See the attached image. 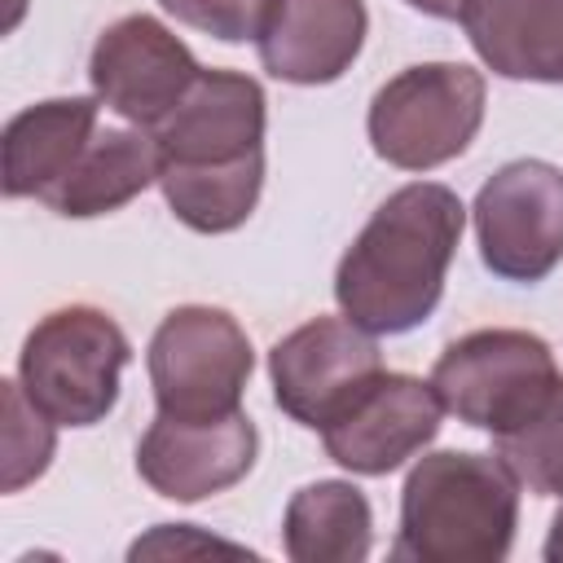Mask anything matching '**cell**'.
Instances as JSON below:
<instances>
[{
    "label": "cell",
    "instance_id": "obj_1",
    "mask_svg": "<svg viewBox=\"0 0 563 563\" xmlns=\"http://www.w3.org/2000/svg\"><path fill=\"white\" fill-rule=\"evenodd\" d=\"M466 207L449 185L413 180L387 194L334 268L339 312L365 334H405L422 325L462 242Z\"/></svg>",
    "mask_w": 563,
    "mask_h": 563
},
{
    "label": "cell",
    "instance_id": "obj_2",
    "mask_svg": "<svg viewBox=\"0 0 563 563\" xmlns=\"http://www.w3.org/2000/svg\"><path fill=\"white\" fill-rule=\"evenodd\" d=\"M519 528V479L497 453L440 449L413 462L400 488V563H497Z\"/></svg>",
    "mask_w": 563,
    "mask_h": 563
},
{
    "label": "cell",
    "instance_id": "obj_3",
    "mask_svg": "<svg viewBox=\"0 0 563 563\" xmlns=\"http://www.w3.org/2000/svg\"><path fill=\"white\" fill-rule=\"evenodd\" d=\"M128 361L132 343L119 321L92 303H70L31 325L18 383L57 427H92L114 409Z\"/></svg>",
    "mask_w": 563,
    "mask_h": 563
},
{
    "label": "cell",
    "instance_id": "obj_4",
    "mask_svg": "<svg viewBox=\"0 0 563 563\" xmlns=\"http://www.w3.org/2000/svg\"><path fill=\"white\" fill-rule=\"evenodd\" d=\"M484 123V75L462 62H422L387 79L365 114L369 145L400 172H431L475 141Z\"/></svg>",
    "mask_w": 563,
    "mask_h": 563
},
{
    "label": "cell",
    "instance_id": "obj_5",
    "mask_svg": "<svg viewBox=\"0 0 563 563\" xmlns=\"http://www.w3.org/2000/svg\"><path fill=\"white\" fill-rule=\"evenodd\" d=\"M145 365L158 413L185 422H211L242 409L255 352L246 330L224 308L185 303L158 321Z\"/></svg>",
    "mask_w": 563,
    "mask_h": 563
},
{
    "label": "cell",
    "instance_id": "obj_6",
    "mask_svg": "<svg viewBox=\"0 0 563 563\" xmlns=\"http://www.w3.org/2000/svg\"><path fill=\"white\" fill-rule=\"evenodd\" d=\"M559 378L563 374L550 343L532 330L462 334L440 352L431 369V387L444 400V413L488 435L519 427L554 391Z\"/></svg>",
    "mask_w": 563,
    "mask_h": 563
},
{
    "label": "cell",
    "instance_id": "obj_7",
    "mask_svg": "<svg viewBox=\"0 0 563 563\" xmlns=\"http://www.w3.org/2000/svg\"><path fill=\"white\" fill-rule=\"evenodd\" d=\"M479 260L493 277L537 286L563 264V172L545 158L497 167L475 194Z\"/></svg>",
    "mask_w": 563,
    "mask_h": 563
},
{
    "label": "cell",
    "instance_id": "obj_8",
    "mask_svg": "<svg viewBox=\"0 0 563 563\" xmlns=\"http://www.w3.org/2000/svg\"><path fill=\"white\" fill-rule=\"evenodd\" d=\"M383 374V352L374 334L347 317H317L268 352L273 400L299 427H330L374 378Z\"/></svg>",
    "mask_w": 563,
    "mask_h": 563
},
{
    "label": "cell",
    "instance_id": "obj_9",
    "mask_svg": "<svg viewBox=\"0 0 563 563\" xmlns=\"http://www.w3.org/2000/svg\"><path fill=\"white\" fill-rule=\"evenodd\" d=\"M202 75L198 57L180 35H172L150 13H128L110 22L88 57L92 97L114 110L123 123L154 132Z\"/></svg>",
    "mask_w": 563,
    "mask_h": 563
},
{
    "label": "cell",
    "instance_id": "obj_10",
    "mask_svg": "<svg viewBox=\"0 0 563 563\" xmlns=\"http://www.w3.org/2000/svg\"><path fill=\"white\" fill-rule=\"evenodd\" d=\"M444 418V400L431 378L383 369L330 427H321L325 457L352 475H391L422 453Z\"/></svg>",
    "mask_w": 563,
    "mask_h": 563
},
{
    "label": "cell",
    "instance_id": "obj_11",
    "mask_svg": "<svg viewBox=\"0 0 563 563\" xmlns=\"http://www.w3.org/2000/svg\"><path fill=\"white\" fill-rule=\"evenodd\" d=\"M264 123L268 101L251 75L202 70L150 136L158 167H233L264 154Z\"/></svg>",
    "mask_w": 563,
    "mask_h": 563
},
{
    "label": "cell",
    "instance_id": "obj_12",
    "mask_svg": "<svg viewBox=\"0 0 563 563\" xmlns=\"http://www.w3.org/2000/svg\"><path fill=\"white\" fill-rule=\"evenodd\" d=\"M255 453H260V431L242 409L211 422H185L158 413L136 444V471L167 501H202L246 479Z\"/></svg>",
    "mask_w": 563,
    "mask_h": 563
},
{
    "label": "cell",
    "instance_id": "obj_13",
    "mask_svg": "<svg viewBox=\"0 0 563 563\" xmlns=\"http://www.w3.org/2000/svg\"><path fill=\"white\" fill-rule=\"evenodd\" d=\"M365 31V0H268L255 48L273 79L317 88L361 57Z\"/></svg>",
    "mask_w": 563,
    "mask_h": 563
},
{
    "label": "cell",
    "instance_id": "obj_14",
    "mask_svg": "<svg viewBox=\"0 0 563 563\" xmlns=\"http://www.w3.org/2000/svg\"><path fill=\"white\" fill-rule=\"evenodd\" d=\"M457 22L493 75L563 84V0H466Z\"/></svg>",
    "mask_w": 563,
    "mask_h": 563
},
{
    "label": "cell",
    "instance_id": "obj_15",
    "mask_svg": "<svg viewBox=\"0 0 563 563\" xmlns=\"http://www.w3.org/2000/svg\"><path fill=\"white\" fill-rule=\"evenodd\" d=\"M101 97H53L18 110L4 123V198H44L84 154Z\"/></svg>",
    "mask_w": 563,
    "mask_h": 563
},
{
    "label": "cell",
    "instance_id": "obj_16",
    "mask_svg": "<svg viewBox=\"0 0 563 563\" xmlns=\"http://www.w3.org/2000/svg\"><path fill=\"white\" fill-rule=\"evenodd\" d=\"M150 185H158V141L132 123L97 128L75 167L40 202L66 220H88L128 207Z\"/></svg>",
    "mask_w": 563,
    "mask_h": 563
},
{
    "label": "cell",
    "instance_id": "obj_17",
    "mask_svg": "<svg viewBox=\"0 0 563 563\" xmlns=\"http://www.w3.org/2000/svg\"><path fill=\"white\" fill-rule=\"evenodd\" d=\"M374 545V510L347 479L303 484L282 515V550L295 563H361Z\"/></svg>",
    "mask_w": 563,
    "mask_h": 563
},
{
    "label": "cell",
    "instance_id": "obj_18",
    "mask_svg": "<svg viewBox=\"0 0 563 563\" xmlns=\"http://www.w3.org/2000/svg\"><path fill=\"white\" fill-rule=\"evenodd\" d=\"M158 189L185 229L233 233L260 202L264 154L233 167H158Z\"/></svg>",
    "mask_w": 563,
    "mask_h": 563
},
{
    "label": "cell",
    "instance_id": "obj_19",
    "mask_svg": "<svg viewBox=\"0 0 563 563\" xmlns=\"http://www.w3.org/2000/svg\"><path fill=\"white\" fill-rule=\"evenodd\" d=\"M493 453L515 471L519 488L563 497V378L519 427L493 435Z\"/></svg>",
    "mask_w": 563,
    "mask_h": 563
},
{
    "label": "cell",
    "instance_id": "obj_20",
    "mask_svg": "<svg viewBox=\"0 0 563 563\" xmlns=\"http://www.w3.org/2000/svg\"><path fill=\"white\" fill-rule=\"evenodd\" d=\"M0 400H4V479H0V488L18 493L48 471L53 449H57V435H53L57 422L22 391L18 378L0 383Z\"/></svg>",
    "mask_w": 563,
    "mask_h": 563
},
{
    "label": "cell",
    "instance_id": "obj_21",
    "mask_svg": "<svg viewBox=\"0 0 563 563\" xmlns=\"http://www.w3.org/2000/svg\"><path fill=\"white\" fill-rule=\"evenodd\" d=\"M158 4L176 22L211 35V40H224V44L255 40L264 9H268V0H158Z\"/></svg>",
    "mask_w": 563,
    "mask_h": 563
},
{
    "label": "cell",
    "instance_id": "obj_22",
    "mask_svg": "<svg viewBox=\"0 0 563 563\" xmlns=\"http://www.w3.org/2000/svg\"><path fill=\"white\" fill-rule=\"evenodd\" d=\"M405 4H409V9H418V13H427V18H444V22H449V18H457V13H462V4H466V0H405Z\"/></svg>",
    "mask_w": 563,
    "mask_h": 563
},
{
    "label": "cell",
    "instance_id": "obj_23",
    "mask_svg": "<svg viewBox=\"0 0 563 563\" xmlns=\"http://www.w3.org/2000/svg\"><path fill=\"white\" fill-rule=\"evenodd\" d=\"M550 563H563V510L554 515V523H550V537H545V550H541Z\"/></svg>",
    "mask_w": 563,
    "mask_h": 563
}]
</instances>
